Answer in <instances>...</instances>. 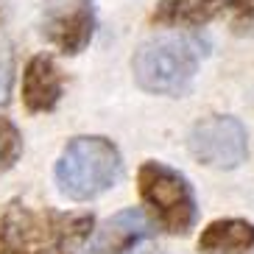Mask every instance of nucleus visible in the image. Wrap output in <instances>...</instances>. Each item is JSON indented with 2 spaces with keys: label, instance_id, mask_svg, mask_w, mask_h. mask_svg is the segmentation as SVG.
<instances>
[{
  "label": "nucleus",
  "instance_id": "nucleus-3",
  "mask_svg": "<svg viewBox=\"0 0 254 254\" xmlns=\"http://www.w3.org/2000/svg\"><path fill=\"white\" fill-rule=\"evenodd\" d=\"M137 190L159 226L171 235H185L195 224V198L187 179L162 162H145L137 171Z\"/></svg>",
  "mask_w": 254,
  "mask_h": 254
},
{
  "label": "nucleus",
  "instance_id": "nucleus-2",
  "mask_svg": "<svg viewBox=\"0 0 254 254\" xmlns=\"http://www.w3.org/2000/svg\"><path fill=\"white\" fill-rule=\"evenodd\" d=\"M198 42L187 37H157L134 53V78L154 95H185L198 67Z\"/></svg>",
  "mask_w": 254,
  "mask_h": 254
},
{
  "label": "nucleus",
  "instance_id": "nucleus-5",
  "mask_svg": "<svg viewBox=\"0 0 254 254\" xmlns=\"http://www.w3.org/2000/svg\"><path fill=\"white\" fill-rule=\"evenodd\" d=\"M39 31L45 42H51L64 56L81 53L95 34L92 0H45Z\"/></svg>",
  "mask_w": 254,
  "mask_h": 254
},
{
  "label": "nucleus",
  "instance_id": "nucleus-9",
  "mask_svg": "<svg viewBox=\"0 0 254 254\" xmlns=\"http://www.w3.org/2000/svg\"><path fill=\"white\" fill-rule=\"evenodd\" d=\"M226 6V0H159L151 23L165 28H198Z\"/></svg>",
  "mask_w": 254,
  "mask_h": 254
},
{
  "label": "nucleus",
  "instance_id": "nucleus-12",
  "mask_svg": "<svg viewBox=\"0 0 254 254\" xmlns=\"http://www.w3.org/2000/svg\"><path fill=\"white\" fill-rule=\"evenodd\" d=\"M23 157V134L8 118H0V173L14 168Z\"/></svg>",
  "mask_w": 254,
  "mask_h": 254
},
{
  "label": "nucleus",
  "instance_id": "nucleus-8",
  "mask_svg": "<svg viewBox=\"0 0 254 254\" xmlns=\"http://www.w3.org/2000/svg\"><path fill=\"white\" fill-rule=\"evenodd\" d=\"M64 95V75L45 53L31 56L23 70V104L28 112H51Z\"/></svg>",
  "mask_w": 254,
  "mask_h": 254
},
{
  "label": "nucleus",
  "instance_id": "nucleus-10",
  "mask_svg": "<svg viewBox=\"0 0 254 254\" xmlns=\"http://www.w3.org/2000/svg\"><path fill=\"white\" fill-rule=\"evenodd\" d=\"M198 249L204 254H240L254 249V224L226 218V221H212L198 238Z\"/></svg>",
  "mask_w": 254,
  "mask_h": 254
},
{
  "label": "nucleus",
  "instance_id": "nucleus-6",
  "mask_svg": "<svg viewBox=\"0 0 254 254\" xmlns=\"http://www.w3.org/2000/svg\"><path fill=\"white\" fill-rule=\"evenodd\" d=\"M187 145L209 168H238L246 159V128L235 118H209L193 126Z\"/></svg>",
  "mask_w": 254,
  "mask_h": 254
},
{
  "label": "nucleus",
  "instance_id": "nucleus-14",
  "mask_svg": "<svg viewBox=\"0 0 254 254\" xmlns=\"http://www.w3.org/2000/svg\"><path fill=\"white\" fill-rule=\"evenodd\" d=\"M11 81H14V62L8 56H3L0 59V106L6 104L8 95H11Z\"/></svg>",
  "mask_w": 254,
  "mask_h": 254
},
{
  "label": "nucleus",
  "instance_id": "nucleus-1",
  "mask_svg": "<svg viewBox=\"0 0 254 254\" xmlns=\"http://www.w3.org/2000/svg\"><path fill=\"white\" fill-rule=\"evenodd\" d=\"M56 187L70 201H92L118 185L123 159L106 137H75L56 162Z\"/></svg>",
  "mask_w": 254,
  "mask_h": 254
},
{
  "label": "nucleus",
  "instance_id": "nucleus-11",
  "mask_svg": "<svg viewBox=\"0 0 254 254\" xmlns=\"http://www.w3.org/2000/svg\"><path fill=\"white\" fill-rule=\"evenodd\" d=\"M95 218L90 212H67L56 218V252L53 254H78L90 240Z\"/></svg>",
  "mask_w": 254,
  "mask_h": 254
},
{
  "label": "nucleus",
  "instance_id": "nucleus-7",
  "mask_svg": "<svg viewBox=\"0 0 254 254\" xmlns=\"http://www.w3.org/2000/svg\"><path fill=\"white\" fill-rule=\"evenodd\" d=\"M148 235H151V224L148 218L142 215V209L134 207L120 209L95 229L90 254H131V249Z\"/></svg>",
  "mask_w": 254,
  "mask_h": 254
},
{
  "label": "nucleus",
  "instance_id": "nucleus-4",
  "mask_svg": "<svg viewBox=\"0 0 254 254\" xmlns=\"http://www.w3.org/2000/svg\"><path fill=\"white\" fill-rule=\"evenodd\" d=\"M56 218L59 212H37L20 198L8 201L0 212V254H53Z\"/></svg>",
  "mask_w": 254,
  "mask_h": 254
},
{
  "label": "nucleus",
  "instance_id": "nucleus-13",
  "mask_svg": "<svg viewBox=\"0 0 254 254\" xmlns=\"http://www.w3.org/2000/svg\"><path fill=\"white\" fill-rule=\"evenodd\" d=\"M226 14L235 34H254V0H229Z\"/></svg>",
  "mask_w": 254,
  "mask_h": 254
}]
</instances>
